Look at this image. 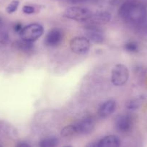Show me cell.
I'll list each match as a JSON object with an SVG mask.
<instances>
[{
    "label": "cell",
    "instance_id": "1",
    "mask_svg": "<svg viewBox=\"0 0 147 147\" xmlns=\"http://www.w3.org/2000/svg\"><path fill=\"white\" fill-rule=\"evenodd\" d=\"M118 12L125 22L135 25L141 31L147 30V11L141 3L128 1L122 5Z\"/></svg>",
    "mask_w": 147,
    "mask_h": 147
},
{
    "label": "cell",
    "instance_id": "2",
    "mask_svg": "<svg viewBox=\"0 0 147 147\" xmlns=\"http://www.w3.org/2000/svg\"><path fill=\"white\" fill-rule=\"evenodd\" d=\"M43 32L44 28L41 25L38 23H32L23 27L19 34L22 40L33 43L40 38Z\"/></svg>",
    "mask_w": 147,
    "mask_h": 147
},
{
    "label": "cell",
    "instance_id": "3",
    "mask_svg": "<svg viewBox=\"0 0 147 147\" xmlns=\"http://www.w3.org/2000/svg\"><path fill=\"white\" fill-rule=\"evenodd\" d=\"M92 15L91 10L82 7H71L63 12V17L77 22H87Z\"/></svg>",
    "mask_w": 147,
    "mask_h": 147
},
{
    "label": "cell",
    "instance_id": "4",
    "mask_svg": "<svg viewBox=\"0 0 147 147\" xmlns=\"http://www.w3.org/2000/svg\"><path fill=\"white\" fill-rule=\"evenodd\" d=\"M129 78V71L126 66L121 63L115 65L111 71V82L115 86L119 87L126 84Z\"/></svg>",
    "mask_w": 147,
    "mask_h": 147
},
{
    "label": "cell",
    "instance_id": "5",
    "mask_svg": "<svg viewBox=\"0 0 147 147\" xmlns=\"http://www.w3.org/2000/svg\"><path fill=\"white\" fill-rule=\"evenodd\" d=\"M70 49L73 53L77 55H84L88 53L91 47L90 40L86 37L77 36L71 40Z\"/></svg>",
    "mask_w": 147,
    "mask_h": 147
},
{
    "label": "cell",
    "instance_id": "6",
    "mask_svg": "<svg viewBox=\"0 0 147 147\" xmlns=\"http://www.w3.org/2000/svg\"><path fill=\"white\" fill-rule=\"evenodd\" d=\"M134 125V118L129 114L118 115L115 121V128L118 132L125 134L131 131Z\"/></svg>",
    "mask_w": 147,
    "mask_h": 147
},
{
    "label": "cell",
    "instance_id": "7",
    "mask_svg": "<svg viewBox=\"0 0 147 147\" xmlns=\"http://www.w3.org/2000/svg\"><path fill=\"white\" fill-rule=\"evenodd\" d=\"M63 33L59 28H52L46 34L44 43L49 47L59 46L63 42Z\"/></svg>",
    "mask_w": 147,
    "mask_h": 147
},
{
    "label": "cell",
    "instance_id": "8",
    "mask_svg": "<svg viewBox=\"0 0 147 147\" xmlns=\"http://www.w3.org/2000/svg\"><path fill=\"white\" fill-rule=\"evenodd\" d=\"M87 38L94 43H102L105 40V34L97 25L88 24L85 28Z\"/></svg>",
    "mask_w": 147,
    "mask_h": 147
},
{
    "label": "cell",
    "instance_id": "9",
    "mask_svg": "<svg viewBox=\"0 0 147 147\" xmlns=\"http://www.w3.org/2000/svg\"><path fill=\"white\" fill-rule=\"evenodd\" d=\"M77 134H89L92 132L94 129V121L90 117H85L75 124Z\"/></svg>",
    "mask_w": 147,
    "mask_h": 147
},
{
    "label": "cell",
    "instance_id": "10",
    "mask_svg": "<svg viewBox=\"0 0 147 147\" xmlns=\"http://www.w3.org/2000/svg\"><path fill=\"white\" fill-rule=\"evenodd\" d=\"M111 18H112V15L110 12H105V11H100V12L92 14L90 19L87 22H89L88 24L90 25H94L98 26L100 25H104L109 22Z\"/></svg>",
    "mask_w": 147,
    "mask_h": 147
},
{
    "label": "cell",
    "instance_id": "11",
    "mask_svg": "<svg viewBox=\"0 0 147 147\" xmlns=\"http://www.w3.org/2000/svg\"><path fill=\"white\" fill-rule=\"evenodd\" d=\"M116 102L115 100H107L103 102L98 109V115L101 118H107L115 112Z\"/></svg>",
    "mask_w": 147,
    "mask_h": 147
},
{
    "label": "cell",
    "instance_id": "12",
    "mask_svg": "<svg viewBox=\"0 0 147 147\" xmlns=\"http://www.w3.org/2000/svg\"><path fill=\"white\" fill-rule=\"evenodd\" d=\"M120 139L114 135L105 136L97 143V147H120Z\"/></svg>",
    "mask_w": 147,
    "mask_h": 147
},
{
    "label": "cell",
    "instance_id": "13",
    "mask_svg": "<svg viewBox=\"0 0 147 147\" xmlns=\"http://www.w3.org/2000/svg\"><path fill=\"white\" fill-rule=\"evenodd\" d=\"M14 46H15L17 49L20 51H22L23 52L31 51L34 49V44L32 42L26 41L21 39L20 40H18L15 43Z\"/></svg>",
    "mask_w": 147,
    "mask_h": 147
},
{
    "label": "cell",
    "instance_id": "14",
    "mask_svg": "<svg viewBox=\"0 0 147 147\" xmlns=\"http://www.w3.org/2000/svg\"><path fill=\"white\" fill-rule=\"evenodd\" d=\"M59 140L54 136H49L43 138L39 142V147H56Z\"/></svg>",
    "mask_w": 147,
    "mask_h": 147
},
{
    "label": "cell",
    "instance_id": "15",
    "mask_svg": "<svg viewBox=\"0 0 147 147\" xmlns=\"http://www.w3.org/2000/svg\"><path fill=\"white\" fill-rule=\"evenodd\" d=\"M124 50L126 52L131 53H135L138 52L139 50V46L138 44L136 41H133V40H130L125 43L124 44Z\"/></svg>",
    "mask_w": 147,
    "mask_h": 147
},
{
    "label": "cell",
    "instance_id": "16",
    "mask_svg": "<svg viewBox=\"0 0 147 147\" xmlns=\"http://www.w3.org/2000/svg\"><path fill=\"white\" fill-rule=\"evenodd\" d=\"M76 134H77V132L74 124L66 125L61 130V135L63 137H70L75 135Z\"/></svg>",
    "mask_w": 147,
    "mask_h": 147
},
{
    "label": "cell",
    "instance_id": "17",
    "mask_svg": "<svg viewBox=\"0 0 147 147\" xmlns=\"http://www.w3.org/2000/svg\"><path fill=\"white\" fill-rule=\"evenodd\" d=\"M141 101L140 100V99H134V100L128 101L126 103V105L125 106H126L127 109L131 110V111H134V110H136L139 108V107L141 106Z\"/></svg>",
    "mask_w": 147,
    "mask_h": 147
},
{
    "label": "cell",
    "instance_id": "18",
    "mask_svg": "<svg viewBox=\"0 0 147 147\" xmlns=\"http://www.w3.org/2000/svg\"><path fill=\"white\" fill-rule=\"evenodd\" d=\"M20 5V2L18 1V0H14L6 8V11L8 14H12L13 12H15V11L18 9V7H19Z\"/></svg>",
    "mask_w": 147,
    "mask_h": 147
},
{
    "label": "cell",
    "instance_id": "19",
    "mask_svg": "<svg viewBox=\"0 0 147 147\" xmlns=\"http://www.w3.org/2000/svg\"><path fill=\"white\" fill-rule=\"evenodd\" d=\"M35 9L32 6L30 5H25L22 7V12L27 15H30V14H33L35 12Z\"/></svg>",
    "mask_w": 147,
    "mask_h": 147
},
{
    "label": "cell",
    "instance_id": "20",
    "mask_svg": "<svg viewBox=\"0 0 147 147\" xmlns=\"http://www.w3.org/2000/svg\"><path fill=\"white\" fill-rule=\"evenodd\" d=\"M22 28H23V26H22V24L16 23L15 25V26H14V30H15L16 32L20 33V32H21V30H22Z\"/></svg>",
    "mask_w": 147,
    "mask_h": 147
},
{
    "label": "cell",
    "instance_id": "21",
    "mask_svg": "<svg viewBox=\"0 0 147 147\" xmlns=\"http://www.w3.org/2000/svg\"><path fill=\"white\" fill-rule=\"evenodd\" d=\"M15 147H31V146L28 143L25 142V141H21V142L18 143Z\"/></svg>",
    "mask_w": 147,
    "mask_h": 147
},
{
    "label": "cell",
    "instance_id": "22",
    "mask_svg": "<svg viewBox=\"0 0 147 147\" xmlns=\"http://www.w3.org/2000/svg\"><path fill=\"white\" fill-rule=\"evenodd\" d=\"M86 147H97V144L95 142H92L87 144Z\"/></svg>",
    "mask_w": 147,
    "mask_h": 147
},
{
    "label": "cell",
    "instance_id": "23",
    "mask_svg": "<svg viewBox=\"0 0 147 147\" xmlns=\"http://www.w3.org/2000/svg\"><path fill=\"white\" fill-rule=\"evenodd\" d=\"M66 147H71V146H66Z\"/></svg>",
    "mask_w": 147,
    "mask_h": 147
}]
</instances>
